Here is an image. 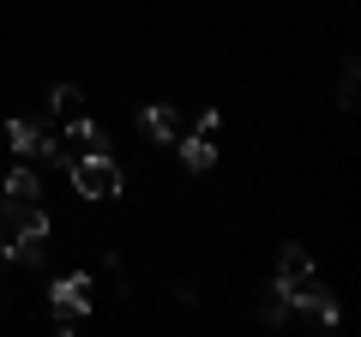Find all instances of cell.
<instances>
[{"mask_svg":"<svg viewBox=\"0 0 361 337\" xmlns=\"http://www.w3.org/2000/svg\"><path fill=\"white\" fill-rule=\"evenodd\" d=\"M6 259H13V235L0 229V265H6Z\"/></svg>","mask_w":361,"mask_h":337,"instance_id":"obj_13","label":"cell"},{"mask_svg":"<svg viewBox=\"0 0 361 337\" xmlns=\"http://www.w3.org/2000/svg\"><path fill=\"white\" fill-rule=\"evenodd\" d=\"M6 145H13L18 157H54L61 139H54L49 121H25V115H18V121H6Z\"/></svg>","mask_w":361,"mask_h":337,"instance_id":"obj_5","label":"cell"},{"mask_svg":"<svg viewBox=\"0 0 361 337\" xmlns=\"http://www.w3.org/2000/svg\"><path fill=\"white\" fill-rule=\"evenodd\" d=\"M217 127H223V115H217V109H205L199 127L187 133V139H175V145H180V163L193 168V175H205V168L217 163Z\"/></svg>","mask_w":361,"mask_h":337,"instance_id":"obj_4","label":"cell"},{"mask_svg":"<svg viewBox=\"0 0 361 337\" xmlns=\"http://www.w3.org/2000/svg\"><path fill=\"white\" fill-rule=\"evenodd\" d=\"M0 199H6V205H42V181H37V168H30V163L6 168V175H0Z\"/></svg>","mask_w":361,"mask_h":337,"instance_id":"obj_6","label":"cell"},{"mask_svg":"<svg viewBox=\"0 0 361 337\" xmlns=\"http://www.w3.org/2000/svg\"><path fill=\"white\" fill-rule=\"evenodd\" d=\"M66 175H73V193L78 199H121V168H115V157H73L66 163Z\"/></svg>","mask_w":361,"mask_h":337,"instance_id":"obj_3","label":"cell"},{"mask_svg":"<svg viewBox=\"0 0 361 337\" xmlns=\"http://www.w3.org/2000/svg\"><path fill=\"white\" fill-rule=\"evenodd\" d=\"M49 109H54V121H78V115H90L85 109V91H78V85H54V97H49Z\"/></svg>","mask_w":361,"mask_h":337,"instance_id":"obj_11","label":"cell"},{"mask_svg":"<svg viewBox=\"0 0 361 337\" xmlns=\"http://www.w3.org/2000/svg\"><path fill=\"white\" fill-rule=\"evenodd\" d=\"M0 229L6 235H42V241H49V211L42 205H6V199H0Z\"/></svg>","mask_w":361,"mask_h":337,"instance_id":"obj_7","label":"cell"},{"mask_svg":"<svg viewBox=\"0 0 361 337\" xmlns=\"http://www.w3.org/2000/svg\"><path fill=\"white\" fill-rule=\"evenodd\" d=\"M277 295H283V301H289V313H301L307 325H325V331L337 325V295L325 289V277H319V271H307L301 283L277 289Z\"/></svg>","mask_w":361,"mask_h":337,"instance_id":"obj_1","label":"cell"},{"mask_svg":"<svg viewBox=\"0 0 361 337\" xmlns=\"http://www.w3.org/2000/svg\"><path fill=\"white\" fill-rule=\"evenodd\" d=\"M313 271V259H307V247H283L277 253V289H289V283H301V277Z\"/></svg>","mask_w":361,"mask_h":337,"instance_id":"obj_10","label":"cell"},{"mask_svg":"<svg viewBox=\"0 0 361 337\" xmlns=\"http://www.w3.org/2000/svg\"><path fill=\"white\" fill-rule=\"evenodd\" d=\"M90 277L85 271H66V277H54V289H49V301H54V331H78V325L90 319Z\"/></svg>","mask_w":361,"mask_h":337,"instance_id":"obj_2","label":"cell"},{"mask_svg":"<svg viewBox=\"0 0 361 337\" xmlns=\"http://www.w3.org/2000/svg\"><path fill=\"white\" fill-rule=\"evenodd\" d=\"M145 133H151L157 145H175L180 139V115L169 103H145Z\"/></svg>","mask_w":361,"mask_h":337,"instance_id":"obj_9","label":"cell"},{"mask_svg":"<svg viewBox=\"0 0 361 337\" xmlns=\"http://www.w3.org/2000/svg\"><path fill=\"white\" fill-rule=\"evenodd\" d=\"M355 91H361V66L343 61V78H337V109H343V115L355 109Z\"/></svg>","mask_w":361,"mask_h":337,"instance_id":"obj_12","label":"cell"},{"mask_svg":"<svg viewBox=\"0 0 361 337\" xmlns=\"http://www.w3.org/2000/svg\"><path fill=\"white\" fill-rule=\"evenodd\" d=\"M66 151L73 157H109V133L90 115H78V121H66Z\"/></svg>","mask_w":361,"mask_h":337,"instance_id":"obj_8","label":"cell"}]
</instances>
